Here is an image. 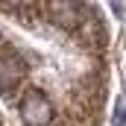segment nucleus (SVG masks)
Instances as JSON below:
<instances>
[{
  "instance_id": "f257e3e1",
  "label": "nucleus",
  "mask_w": 126,
  "mask_h": 126,
  "mask_svg": "<svg viewBox=\"0 0 126 126\" xmlns=\"http://www.w3.org/2000/svg\"><path fill=\"white\" fill-rule=\"evenodd\" d=\"M21 120L27 126H50L53 120V109H50V103H47V97L41 94H27L21 100Z\"/></svg>"
},
{
  "instance_id": "f03ea898",
  "label": "nucleus",
  "mask_w": 126,
  "mask_h": 126,
  "mask_svg": "<svg viewBox=\"0 0 126 126\" xmlns=\"http://www.w3.org/2000/svg\"><path fill=\"white\" fill-rule=\"evenodd\" d=\"M18 82H21V62L12 53H0V94H12Z\"/></svg>"
}]
</instances>
